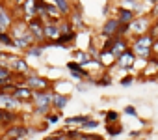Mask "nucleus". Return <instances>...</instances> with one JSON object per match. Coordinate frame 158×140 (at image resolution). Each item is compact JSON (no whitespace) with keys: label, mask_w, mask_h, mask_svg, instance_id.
<instances>
[{"label":"nucleus","mask_w":158,"mask_h":140,"mask_svg":"<svg viewBox=\"0 0 158 140\" xmlns=\"http://www.w3.org/2000/svg\"><path fill=\"white\" fill-rule=\"evenodd\" d=\"M152 37L149 36V34H143V36H136V37H132V45H130V50L134 52V56L138 58V60H143V62H147L151 56H152Z\"/></svg>","instance_id":"nucleus-1"},{"label":"nucleus","mask_w":158,"mask_h":140,"mask_svg":"<svg viewBox=\"0 0 158 140\" xmlns=\"http://www.w3.org/2000/svg\"><path fill=\"white\" fill-rule=\"evenodd\" d=\"M52 95L54 92H34L32 95V105H34V114L37 116H47L48 112H52Z\"/></svg>","instance_id":"nucleus-2"},{"label":"nucleus","mask_w":158,"mask_h":140,"mask_svg":"<svg viewBox=\"0 0 158 140\" xmlns=\"http://www.w3.org/2000/svg\"><path fill=\"white\" fill-rule=\"evenodd\" d=\"M23 84L26 88H30L32 92H48V90H54L52 88V82L47 77H43V75H39L35 71H32L30 75H26L24 81H23Z\"/></svg>","instance_id":"nucleus-3"},{"label":"nucleus","mask_w":158,"mask_h":140,"mask_svg":"<svg viewBox=\"0 0 158 140\" xmlns=\"http://www.w3.org/2000/svg\"><path fill=\"white\" fill-rule=\"evenodd\" d=\"M151 24H152V21H151L149 15H138V17L128 24V26H130V36L136 37V36L147 34V30L151 28Z\"/></svg>","instance_id":"nucleus-4"},{"label":"nucleus","mask_w":158,"mask_h":140,"mask_svg":"<svg viewBox=\"0 0 158 140\" xmlns=\"http://www.w3.org/2000/svg\"><path fill=\"white\" fill-rule=\"evenodd\" d=\"M26 24H28V32H30V36L34 37V41H35V43H43V41H45V23H43L39 17H34V19L28 21Z\"/></svg>","instance_id":"nucleus-5"},{"label":"nucleus","mask_w":158,"mask_h":140,"mask_svg":"<svg viewBox=\"0 0 158 140\" xmlns=\"http://www.w3.org/2000/svg\"><path fill=\"white\" fill-rule=\"evenodd\" d=\"M30 134V129L26 125H21V123H15L11 127H8L2 134V140H21L24 136Z\"/></svg>","instance_id":"nucleus-6"},{"label":"nucleus","mask_w":158,"mask_h":140,"mask_svg":"<svg viewBox=\"0 0 158 140\" xmlns=\"http://www.w3.org/2000/svg\"><path fill=\"white\" fill-rule=\"evenodd\" d=\"M136 56H134V52L130 50V47L115 60V65L119 67V69H123V71H132V69H134V65H136Z\"/></svg>","instance_id":"nucleus-7"},{"label":"nucleus","mask_w":158,"mask_h":140,"mask_svg":"<svg viewBox=\"0 0 158 140\" xmlns=\"http://www.w3.org/2000/svg\"><path fill=\"white\" fill-rule=\"evenodd\" d=\"M19 11H21L19 19H23L24 23L32 21L34 17H37V13H35V0H23Z\"/></svg>","instance_id":"nucleus-8"},{"label":"nucleus","mask_w":158,"mask_h":140,"mask_svg":"<svg viewBox=\"0 0 158 140\" xmlns=\"http://www.w3.org/2000/svg\"><path fill=\"white\" fill-rule=\"evenodd\" d=\"M67 69L71 71V77L74 79V81H86L88 77H89V73H88V69H84L78 62H74V60H71V62H67Z\"/></svg>","instance_id":"nucleus-9"},{"label":"nucleus","mask_w":158,"mask_h":140,"mask_svg":"<svg viewBox=\"0 0 158 140\" xmlns=\"http://www.w3.org/2000/svg\"><path fill=\"white\" fill-rule=\"evenodd\" d=\"M23 105L11 95V94H0V110H15L19 112Z\"/></svg>","instance_id":"nucleus-10"},{"label":"nucleus","mask_w":158,"mask_h":140,"mask_svg":"<svg viewBox=\"0 0 158 140\" xmlns=\"http://www.w3.org/2000/svg\"><path fill=\"white\" fill-rule=\"evenodd\" d=\"M11 95H13L21 105H24V103H32V95H34V92H32L30 88H26L24 84H17Z\"/></svg>","instance_id":"nucleus-11"},{"label":"nucleus","mask_w":158,"mask_h":140,"mask_svg":"<svg viewBox=\"0 0 158 140\" xmlns=\"http://www.w3.org/2000/svg\"><path fill=\"white\" fill-rule=\"evenodd\" d=\"M15 17L11 13V10H6L2 4H0V32H8L10 26L13 24Z\"/></svg>","instance_id":"nucleus-12"},{"label":"nucleus","mask_w":158,"mask_h":140,"mask_svg":"<svg viewBox=\"0 0 158 140\" xmlns=\"http://www.w3.org/2000/svg\"><path fill=\"white\" fill-rule=\"evenodd\" d=\"M130 47V41L127 39V37H117V36H114V45H112V49H110V52L115 56V60L127 50Z\"/></svg>","instance_id":"nucleus-13"},{"label":"nucleus","mask_w":158,"mask_h":140,"mask_svg":"<svg viewBox=\"0 0 158 140\" xmlns=\"http://www.w3.org/2000/svg\"><path fill=\"white\" fill-rule=\"evenodd\" d=\"M117 26H119L117 19H115V17H108V19L104 21L102 28H101V36H102L104 39H108V37H114V36H115V30H117Z\"/></svg>","instance_id":"nucleus-14"},{"label":"nucleus","mask_w":158,"mask_h":140,"mask_svg":"<svg viewBox=\"0 0 158 140\" xmlns=\"http://www.w3.org/2000/svg\"><path fill=\"white\" fill-rule=\"evenodd\" d=\"M19 118H21V114H19V112H15V110H2L0 125H2L4 129H8V127H11V125L19 123Z\"/></svg>","instance_id":"nucleus-15"},{"label":"nucleus","mask_w":158,"mask_h":140,"mask_svg":"<svg viewBox=\"0 0 158 140\" xmlns=\"http://www.w3.org/2000/svg\"><path fill=\"white\" fill-rule=\"evenodd\" d=\"M67 21L73 24V28L74 30H86V24H84V15H82V11H80V8H76L74 11H71V15L67 17Z\"/></svg>","instance_id":"nucleus-16"},{"label":"nucleus","mask_w":158,"mask_h":140,"mask_svg":"<svg viewBox=\"0 0 158 140\" xmlns=\"http://www.w3.org/2000/svg\"><path fill=\"white\" fill-rule=\"evenodd\" d=\"M115 19H117L119 24H130V23L136 19V13L130 11V10H125V8L117 6V10H115Z\"/></svg>","instance_id":"nucleus-17"},{"label":"nucleus","mask_w":158,"mask_h":140,"mask_svg":"<svg viewBox=\"0 0 158 140\" xmlns=\"http://www.w3.org/2000/svg\"><path fill=\"white\" fill-rule=\"evenodd\" d=\"M60 23H45V41H52L60 37Z\"/></svg>","instance_id":"nucleus-18"},{"label":"nucleus","mask_w":158,"mask_h":140,"mask_svg":"<svg viewBox=\"0 0 158 140\" xmlns=\"http://www.w3.org/2000/svg\"><path fill=\"white\" fill-rule=\"evenodd\" d=\"M67 103H69V95H65V94H54L52 95V110L61 112L67 107Z\"/></svg>","instance_id":"nucleus-19"},{"label":"nucleus","mask_w":158,"mask_h":140,"mask_svg":"<svg viewBox=\"0 0 158 140\" xmlns=\"http://www.w3.org/2000/svg\"><path fill=\"white\" fill-rule=\"evenodd\" d=\"M52 4L58 8V11L61 13L63 19H67V17L71 15V11H73V8H71V0H52Z\"/></svg>","instance_id":"nucleus-20"},{"label":"nucleus","mask_w":158,"mask_h":140,"mask_svg":"<svg viewBox=\"0 0 158 140\" xmlns=\"http://www.w3.org/2000/svg\"><path fill=\"white\" fill-rule=\"evenodd\" d=\"M97 60L101 62V65H102V67L115 65V56H114L110 50H99V54H97Z\"/></svg>","instance_id":"nucleus-21"},{"label":"nucleus","mask_w":158,"mask_h":140,"mask_svg":"<svg viewBox=\"0 0 158 140\" xmlns=\"http://www.w3.org/2000/svg\"><path fill=\"white\" fill-rule=\"evenodd\" d=\"M43 50H45L43 43H35L34 47H30L26 50V58H39V56H43Z\"/></svg>","instance_id":"nucleus-22"},{"label":"nucleus","mask_w":158,"mask_h":140,"mask_svg":"<svg viewBox=\"0 0 158 140\" xmlns=\"http://www.w3.org/2000/svg\"><path fill=\"white\" fill-rule=\"evenodd\" d=\"M86 120H89V116H71V118H65L63 121H65V125H82Z\"/></svg>","instance_id":"nucleus-23"},{"label":"nucleus","mask_w":158,"mask_h":140,"mask_svg":"<svg viewBox=\"0 0 158 140\" xmlns=\"http://www.w3.org/2000/svg\"><path fill=\"white\" fill-rule=\"evenodd\" d=\"M104 121L108 123H119V112L117 110H106L104 112Z\"/></svg>","instance_id":"nucleus-24"},{"label":"nucleus","mask_w":158,"mask_h":140,"mask_svg":"<svg viewBox=\"0 0 158 140\" xmlns=\"http://www.w3.org/2000/svg\"><path fill=\"white\" fill-rule=\"evenodd\" d=\"M0 45L8 47V49H13V39H11L10 32H0Z\"/></svg>","instance_id":"nucleus-25"},{"label":"nucleus","mask_w":158,"mask_h":140,"mask_svg":"<svg viewBox=\"0 0 158 140\" xmlns=\"http://www.w3.org/2000/svg\"><path fill=\"white\" fill-rule=\"evenodd\" d=\"M121 131H123V125L121 123H108L106 125V133L110 136H117V134H121Z\"/></svg>","instance_id":"nucleus-26"},{"label":"nucleus","mask_w":158,"mask_h":140,"mask_svg":"<svg viewBox=\"0 0 158 140\" xmlns=\"http://www.w3.org/2000/svg\"><path fill=\"white\" fill-rule=\"evenodd\" d=\"M110 84H112V77H110L108 71H104V73L101 75V79L95 81V86H110Z\"/></svg>","instance_id":"nucleus-27"},{"label":"nucleus","mask_w":158,"mask_h":140,"mask_svg":"<svg viewBox=\"0 0 158 140\" xmlns=\"http://www.w3.org/2000/svg\"><path fill=\"white\" fill-rule=\"evenodd\" d=\"M60 32H61V34H73L74 28H73V24H71L67 19H63V21H60Z\"/></svg>","instance_id":"nucleus-28"},{"label":"nucleus","mask_w":158,"mask_h":140,"mask_svg":"<svg viewBox=\"0 0 158 140\" xmlns=\"http://www.w3.org/2000/svg\"><path fill=\"white\" fill-rule=\"evenodd\" d=\"M115 36L117 37H128L130 36V26L128 24H119L117 30H115Z\"/></svg>","instance_id":"nucleus-29"},{"label":"nucleus","mask_w":158,"mask_h":140,"mask_svg":"<svg viewBox=\"0 0 158 140\" xmlns=\"http://www.w3.org/2000/svg\"><path fill=\"white\" fill-rule=\"evenodd\" d=\"M45 120H47V123H58L60 120H61V112H56V110H52V112H48L47 116H45Z\"/></svg>","instance_id":"nucleus-30"},{"label":"nucleus","mask_w":158,"mask_h":140,"mask_svg":"<svg viewBox=\"0 0 158 140\" xmlns=\"http://www.w3.org/2000/svg\"><path fill=\"white\" fill-rule=\"evenodd\" d=\"M80 127H82L84 131H93V129H97V127H99V121H97V120H91V118H89V120H86V121H84V123H82Z\"/></svg>","instance_id":"nucleus-31"},{"label":"nucleus","mask_w":158,"mask_h":140,"mask_svg":"<svg viewBox=\"0 0 158 140\" xmlns=\"http://www.w3.org/2000/svg\"><path fill=\"white\" fill-rule=\"evenodd\" d=\"M86 56H89L86 50H80V49H74V50H73V58H74V62H82Z\"/></svg>","instance_id":"nucleus-32"},{"label":"nucleus","mask_w":158,"mask_h":140,"mask_svg":"<svg viewBox=\"0 0 158 140\" xmlns=\"http://www.w3.org/2000/svg\"><path fill=\"white\" fill-rule=\"evenodd\" d=\"M125 114H127V116H132V118H138V110H136V107H132V105L125 107Z\"/></svg>","instance_id":"nucleus-33"},{"label":"nucleus","mask_w":158,"mask_h":140,"mask_svg":"<svg viewBox=\"0 0 158 140\" xmlns=\"http://www.w3.org/2000/svg\"><path fill=\"white\" fill-rule=\"evenodd\" d=\"M132 82H134V75H132V73H130V75H127V77H123V79H121V86H130V84H132Z\"/></svg>","instance_id":"nucleus-34"},{"label":"nucleus","mask_w":158,"mask_h":140,"mask_svg":"<svg viewBox=\"0 0 158 140\" xmlns=\"http://www.w3.org/2000/svg\"><path fill=\"white\" fill-rule=\"evenodd\" d=\"M149 17L158 21V4H154V6H152V10H151V15H149Z\"/></svg>","instance_id":"nucleus-35"},{"label":"nucleus","mask_w":158,"mask_h":140,"mask_svg":"<svg viewBox=\"0 0 158 140\" xmlns=\"http://www.w3.org/2000/svg\"><path fill=\"white\" fill-rule=\"evenodd\" d=\"M76 90H78V92H86V90H88V82H86V81L78 82V84H76Z\"/></svg>","instance_id":"nucleus-36"},{"label":"nucleus","mask_w":158,"mask_h":140,"mask_svg":"<svg viewBox=\"0 0 158 140\" xmlns=\"http://www.w3.org/2000/svg\"><path fill=\"white\" fill-rule=\"evenodd\" d=\"M152 56H156V58H158V39H156V41H152Z\"/></svg>","instance_id":"nucleus-37"},{"label":"nucleus","mask_w":158,"mask_h":140,"mask_svg":"<svg viewBox=\"0 0 158 140\" xmlns=\"http://www.w3.org/2000/svg\"><path fill=\"white\" fill-rule=\"evenodd\" d=\"M130 136H134V138L139 136V131H130Z\"/></svg>","instance_id":"nucleus-38"},{"label":"nucleus","mask_w":158,"mask_h":140,"mask_svg":"<svg viewBox=\"0 0 158 140\" xmlns=\"http://www.w3.org/2000/svg\"><path fill=\"white\" fill-rule=\"evenodd\" d=\"M149 2H151V4L154 6V4H158V0H149Z\"/></svg>","instance_id":"nucleus-39"},{"label":"nucleus","mask_w":158,"mask_h":140,"mask_svg":"<svg viewBox=\"0 0 158 140\" xmlns=\"http://www.w3.org/2000/svg\"><path fill=\"white\" fill-rule=\"evenodd\" d=\"M0 118H2V110H0Z\"/></svg>","instance_id":"nucleus-40"}]
</instances>
